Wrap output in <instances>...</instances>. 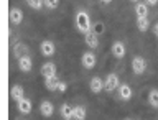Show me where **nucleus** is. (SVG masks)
<instances>
[{"instance_id": "26", "label": "nucleus", "mask_w": 158, "mask_h": 120, "mask_svg": "<svg viewBox=\"0 0 158 120\" xmlns=\"http://www.w3.org/2000/svg\"><path fill=\"white\" fill-rule=\"evenodd\" d=\"M145 3H147V5H156L158 0H145Z\"/></svg>"}, {"instance_id": "25", "label": "nucleus", "mask_w": 158, "mask_h": 120, "mask_svg": "<svg viewBox=\"0 0 158 120\" xmlns=\"http://www.w3.org/2000/svg\"><path fill=\"white\" fill-rule=\"evenodd\" d=\"M66 89H68V86H66V84H64L63 81H59V86H58V92H64V91H66Z\"/></svg>"}, {"instance_id": "24", "label": "nucleus", "mask_w": 158, "mask_h": 120, "mask_svg": "<svg viewBox=\"0 0 158 120\" xmlns=\"http://www.w3.org/2000/svg\"><path fill=\"white\" fill-rule=\"evenodd\" d=\"M92 31L99 36L101 33H104V25L102 23H96V25H94V28H92Z\"/></svg>"}, {"instance_id": "3", "label": "nucleus", "mask_w": 158, "mask_h": 120, "mask_svg": "<svg viewBox=\"0 0 158 120\" xmlns=\"http://www.w3.org/2000/svg\"><path fill=\"white\" fill-rule=\"evenodd\" d=\"M145 69H147V61L142 56H135L132 59V71L135 72L137 76L143 74V72H145Z\"/></svg>"}, {"instance_id": "11", "label": "nucleus", "mask_w": 158, "mask_h": 120, "mask_svg": "<svg viewBox=\"0 0 158 120\" xmlns=\"http://www.w3.org/2000/svg\"><path fill=\"white\" fill-rule=\"evenodd\" d=\"M125 53H127L125 44H123L122 41H114V44H112V54H114V56L118 58V59H122L123 56H125Z\"/></svg>"}, {"instance_id": "9", "label": "nucleus", "mask_w": 158, "mask_h": 120, "mask_svg": "<svg viewBox=\"0 0 158 120\" xmlns=\"http://www.w3.org/2000/svg\"><path fill=\"white\" fill-rule=\"evenodd\" d=\"M18 68H20V71H23V72H30V71H31V68H33L31 58H30L28 54L18 58Z\"/></svg>"}, {"instance_id": "21", "label": "nucleus", "mask_w": 158, "mask_h": 120, "mask_svg": "<svg viewBox=\"0 0 158 120\" xmlns=\"http://www.w3.org/2000/svg\"><path fill=\"white\" fill-rule=\"evenodd\" d=\"M135 13H137V17H147L148 15V5L147 3H137L135 5Z\"/></svg>"}, {"instance_id": "17", "label": "nucleus", "mask_w": 158, "mask_h": 120, "mask_svg": "<svg viewBox=\"0 0 158 120\" xmlns=\"http://www.w3.org/2000/svg\"><path fill=\"white\" fill-rule=\"evenodd\" d=\"M58 86H59V79H58V76H56V77L44 79V87H46L48 91H51V92L58 91Z\"/></svg>"}, {"instance_id": "10", "label": "nucleus", "mask_w": 158, "mask_h": 120, "mask_svg": "<svg viewBox=\"0 0 158 120\" xmlns=\"http://www.w3.org/2000/svg\"><path fill=\"white\" fill-rule=\"evenodd\" d=\"M89 89L92 91V94H101L104 91V81L101 77H92L91 82H89Z\"/></svg>"}, {"instance_id": "20", "label": "nucleus", "mask_w": 158, "mask_h": 120, "mask_svg": "<svg viewBox=\"0 0 158 120\" xmlns=\"http://www.w3.org/2000/svg\"><path fill=\"white\" fill-rule=\"evenodd\" d=\"M137 27L140 31H147L150 28V22H148L147 17H137Z\"/></svg>"}, {"instance_id": "6", "label": "nucleus", "mask_w": 158, "mask_h": 120, "mask_svg": "<svg viewBox=\"0 0 158 120\" xmlns=\"http://www.w3.org/2000/svg\"><path fill=\"white\" fill-rule=\"evenodd\" d=\"M8 18H10V23L12 25H20L23 22V12L17 7H12L8 12Z\"/></svg>"}, {"instance_id": "18", "label": "nucleus", "mask_w": 158, "mask_h": 120, "mask_svg": "<svg viewBox=\"0 0 158 120\" xmlns=\"http://www.w3.org/2000/svg\"><path fill=\"white\" fill-rule=\"evenodd\" d=\"M86 107L82 106H76L74 107V118L73 120H86Z\"/></svg>"}, {"instance_id": "7", "label": "nucleus", "mask_w": 158, "mask_h": 120, "mask_svg": "<svg viewBox=\"0 0 158 120\" xmlns=\"http://www.w3.org/2000/svg\"><path fill=\"white\" fill-rule=\"evenodd\" d=\"M17 109H18V112L20 114H30L31 112V109H33V106H31V101H30L28 97H23V99H20V101L17 102Z\"/></svg>"}, {"instance_id": "13", "label": "nucleus", "mask_w": 158, "mask_h": 120, "mask_svg": "<svg viewBox=\"0 0 158 120\" xmlns=\"http://www.w3.org/2000/svg\"><path fill=\"white\" fill-rule=\"evenodd\" d=\"M84 41H86V44L92 49H96L99 46V38L94 31H89L87 35H84Z\"/></svg>"}, {"instance_id": "5", "label": "nucleus", "mask_w": 158, "mask_h": 120, "mask_svg": "<svg viewBox=\"0 0 158 120\" xmlns=\"http://www.w3.org/2000/svg\"><path fill=\"white\" fill-rule=\"evenodd\" d=\"M40 51H41L43 56H53L54 51H56V46H54L53 41H49V39H44V41H41V44H40Z\"/></svg>"}, {"instance_id": "28", "label": "nucleus", "mask_w": 158, "mask_h": 120, "mask_svg": "<svg viewBox=\"0 0 158 120\" xmlns=\"http://www.w3.org/2000/svg\"><path fill=\"white\" fill-rule=\"evenodd\" d=\"M101 2H102V3H106V5H107V3H110V2H112V0H101Z\"/></svg>"}, {"instance_id": "15", "label": "nucleus", "mask_w": 158, "mask_h": 120, "mask_svg": "<svg viewBox=\"0 0 158 120\" xmlns=\"http://www.w3.org/2000/svg\"><path fill=\"white\" fill-rule=\"evenodd\" d=\"M59 112H61V117L64 120H73L74 118V107H71L69 104H63L59 107Z\"/></svg>"}, {"instance_id": "27", "label": "nucleus", "mask_w": 158, "mask_h": 120, "mask_svg": "<svg viewBox=\"0 0 158 120\" xmlns=\"http://www.w3.org/2000/svg\"><path fill=\"white\" fill-rule=\"evenodd\" d=\"M153 33H155V36H158V22L153 25Z\"/></svg>"}, {"instance_id": "12", "label": "nucleus", "mask_w": 158, "mask_h": 120, "mask_svg": "<svg viewBox=\"0 0 158 120\" xmlns=\"http://www.w3.org/2000/svg\"><path fill=\"white\" fill-rule=\"evenodd\" d=\"M132 87L128 86V84H120L118 86V97L122 99V101H130L132 99Z\"/></svg>"}, {"instance_id": "14", "label": "nucleus", "mask_w": 158, "mask_h": 120, "mask_svg": "<svg viewBox=\"0 0 158 120\" xmlns=\"http://www.w3.org/2000/svg\"><path fill=\"white\" fill-rule=\"evenodd\" d=\"M40 112H41V115H43V117H51V115H53V112H54L53 104L49 102V101H43L41 104H40Z\"/></svg>"}, {"instance_id": "23", "label": "nucleus", "mask_w": 158, "mask_h": 120, "mask_svg": "<svg viewBox=\"0 0 158 120\" xmlns=\"http://www.w3.org/2000/svg\"><path fill=\"white\" fill-rule=\"evenodd\" d=\"M59 5V0H44V7L49 10H54Z\"/></svg>"}, {"instance_id": "4", "label": "nucleus", "mask_w": 158, "mask_h": 120, "mask_svg": "<svg viewBox=\"0 0 158 120\" xmlns=\"http://www.w3.org/2000/svg\"><path fill=\"white\" fill-rule=\"evenodd\" d=\"M96 54H92V51H86V53H82V56H81V64L86 69H92L94 66H96Z\"/></svg>"}, {"instance_id": "1", "label": "nucleus", "mask_w": 158, "mask_h": 120, "mask_svg": "<svg viewBox=\"0 0 158 120\" xmlns=\"http://www.w3.org/2000/svg\"><path fill=\"white\" fill-rule=\"evenodd\" d=\"M76 28H77V31L82 33V35H87L89 31H92L91 30V18H89L86 10H77V13H76Z\"/></svg>"}, {"instance_id": "8", "label": "nucleus", "mask_w": 158, "mask_h": 120, "mask_svg": "<svg viewBox=\"0 0 158 120\" xmlns=\"http://www.w3.org/2000/svg\"><path fill=\"white\" fill-rule=\"evenodd\" d=\"M41 76L44 79H49V77H56V66L54 63H44L41 66Z\"/></svg>"}, {"instance_id": "16", "label": "nucleus", "mask_w": 158, "mask_h": 120, "mask_svg": "<svg viewBox=\"0 0 158 120\" xmlns=\"http://www.w3.org/2000/svg\"><path fill=\"white\" fill-rule=\"evenodd\" d=\"M23 87L22 86H12V87H10V97H12L13 99V101H20V99H23L25 96H23Z\"/></svg>"}, {"instance_id": "22", "label": "nucleus", "mask_w": 158, "mask_h": 120, "mask_svg": "<svg viewBox=\"0 0 158 120\" xmlns=\"http://www.w3.org/2000/svg\"><path fill=\"white\" fill-rule=\"evenodd\" d=\"M27 3L30 5L31 8H35V10H40L44 5V0H27Z\"/></svg>"}, {"instance_id": "29", "label": "nucleus", "mask_w": 158, "mask_h": 120, "mask_svg": "<svg viewBox=\"0 0 158 120\" xmlns=\"http://www.w3.org/2000/svg\"><path fill=\"white\" fill-rule=\"evenodd\" d=\"M130 2H137V0H130Z\"/></svg>"}, {"instance_id": "19", "label": "nucleus", "mask_w": 158, "mask_h": 120, "mask_svg": "<svg viewBox=\"0 0 158 120\" xmlns=\"http://www.w3.org/2000/svg\"><path fill=\"white\" fill-rule=\"evenodd\" d=\"M148 104H150L152 107L158 109V89H152V91L148 92Z\"/></svg>"}, {"instance_id": "2", "label": "nucleus", "mask_w": 158, "mask_h": 120, "mask_svg": "<svg viewBox=\"0 0 158 120\" xmlns=\"http://www.w3.org/2000/svg\"><path fill=\"white\" fill-rule=\"evenodd\" d=\"M118 76L115 72H110V74H107L106 76V81H104V89H106L107 92H112V91H115V89H118Z\"/></svg>"}, {"instance_id": "30", "label": "nucleus", "mask_w": 158, "mask_h": 120, "mask_svg": "<svg viewBox=\"0 0 158 120\" xmlns=\"http://www.w3.org/2000/svg\"><path fill=\"white\" fill-rule=\"evenodd\" d=\"M125 120H130V118H125Z\"/></svg>"}]
</instances>
